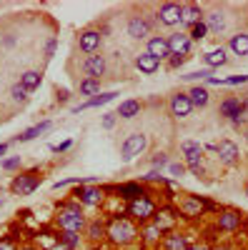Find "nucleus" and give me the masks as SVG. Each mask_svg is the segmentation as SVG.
<instances>
[{
	"instance_id": "nucleus-1",
	"label": "nucleus",
	"mask_w": 248,
	"mask_h": 250,
	"mask_svg": "<svg viewBox=\"0 0 248 250\" xmlns=\"http://www.w3.org/2000/svg\"><path fill=\"white\" fill-rule=\"evenodd\" d=\"M55 223L63 233H80L86 228V218H83V210L78 203H63L58 208Z\"/></svg>"
},
{
	"instance_id": "nucleus-2",
	"label": "nucleus",
	"mask_w": 248,
	"mask_h": 250,
	"mask_svg": "<svg viewBox=\"0 0 248 250\" xmlns=\"http://www.w3.org/2000/svg\"><path fill=\"white\" fill-rule=\"evenodd\" d=\"M106 235H108V240L115 243V245H131V243H135L138 230H135V225H133L128 218H115V220H111V225L106 228Z\"/></svg>"
},
{
	"instance_id": "nucleus-3",
	"label": "nucleus",
	"mask_w": 248,
	"mask_h": 250,
	"mask_svg": "<svg viewBox=\"0 0 248 250\" xmlns=\"http://www.w3.org/2000/svg\"><path fill=\"white\" fill-rule=\"evenodd\" d=\"M203 145L201 143H196V140H183L180 143V153L185 155V168H188L196 178H201L203 175Z\"/></svg>"
},
{
	"instance_id": "nucleus-4",
	"label": "nucleus",
	"mask_w": 248,
	"mask_h": 250,
	"mask_svg": "<svg viewBox=\"0 0 248 250\" xmlns=\"http://www.w3.org/2000/svg\"><path fill=\"white\" fill-rule=\"evenodd\" d=\"M40 180H43V178L38 175V170H30V173H18V175L13 178V183H10V190H13L15 195H30V193H35V190H38Z\"/></svg>"
},
{
	"instance_id": "nucleus-5",
	"label": "nucleus",
	"mask_w": 248,
	"mask_h": 250,
	"mask_svg": "<svg viewBox=\"0 0 248 250\" xmlns=\"http://www.w3.org/2000/svg\"><path fill=\"white\" fill-rule=\"evenodd\" d=\"M103 193H118L123 200H128V203L140 200V198H148L146 188H143L140 183H120V185H108Z\"/></svg>"
},
{
	"instance_id": "nucleus-6",
	"label": "nucleus",
	"mask_w": 248,
	"mask_h": 250,
	"mask_svg": "<svg viewBox=\"0 0 248 250\" xmlns=\"http://www.w3.org/2000/svg\"><path fill=\"white\" fill-rule=\"evenodd\" d=\"M146 145H148V138L143 135V133H133L126 138V143H123V148H120V158L131 163L135 155H140L143 150H146Z\"/></svg>"
},
{
	"instance_id": "nucleus-7",
	"label": "nucleus",
	"mask_w": 248,
	"mask_h": 250,
	"mask_svg": "<svg viewBox=\"0 0 248 250\" xmlns=\"http://www.w3.org/2000/svg\"><path fill=\"white\" fill-rule=\"evenodd\" d=\"M128 213L135 218V220H140V223H148V220H153L156 218V203L151 200V198H140V200H133V203H128Z\"/></svg>"
},
{
	"instance_id": "nucleus-8",
	"label": "nucleus",
	"mask_w": 248,
	"mask_h": 250,
	"mask_svg": "<svg viewBox=\"0 0 248 250\" xmlns=\"http://www.w3.org/2000/svg\"><path fill=\"white\" fill-rule=\"evenodd\" d=\"M213 203L211 200H203V198H198V195H185L183 198V203H180V213L183 215H188V218H193V215H203V210H213Z\"/></svg>"
},
{
	"instance_id": "nucleus-9",
	"label": "nucleus",
	"mask_w": 248,
	"mask_h": 250,
	"mask_svg": "<svg viewBox=\"0 0 248 250\" xmlns=\"http://www.w3.org/2000/svg\"><path fill=\"white\" fill-rule=\"evenodd\" d=\"M75 200L80 205H100L103 203V188H93V185H78L75 190H73Z\"/></svg>"
},
{
	"instance_id": "nucleus-10",
	"label": "nucleus",
	"mask_w": 248,
	"mask_h": 250,
	"mask_svg": "<svg viewBox=\"0 0 248 250\" xmlns=\"http://www.w3.org/2000/svg\"><path fill=\"white\" fill-rule=\"evenodd\" d=\"M216 225H218V230H223V233H236L238 228L243 225V213H241V210H233V208H228V210H221Z\"/></svg>"
},
{
	"instance_id": "nucleus-11",
	"label": "nucleus",
	"mask_w": 248,
	"mask_h": 250,
	"mask_svg": "<svg viewBox=\"0 0 248 250\" xmlns=\"http://www.w3.org/2000/svg\"><path fill=\"white\" fill-rule=\"evenodd\" d=\"M106 68L108 62L103 55H88L86 60H83V73H86V78H93V80H100L103 75H106Z\"/></svg>"
},
{
	"instance_id": "nucleus-12",
	"label": "nucleus",
	"mask_w": 248,
	"mask_h": 250,
	"mask_svg": "<svg viewBox=\"0 0 248 250\" xmlns=\"http://www.w3.org/2000/svg\"><path fill=\"white\" fill-rule=\"evenodd\" d=\"M168 40V48H171V55H183V58H188L191 48H193V40L188 38V33H173L171 38H165Z\"/></svg>"
},
{
	"instance_id": "nucleus-13",
	"label": "nucleus",
	"mask_w": 248,
	"mask_h": 250,
	"mask_svg": "<svg viewBox=\"0 0 248 250\" xmlns=\"http://www.w3.org/2000/svg\"><path fill=\"white\" fill-rule=\"evenodd\" d=\"M216 153H218V158H221V163H225V165H238V160H241V153H238V145L233 143V140H221L218 145H216Z\"/></svg>"
},
{
	"instance_id": "nucleus-14",
	"label": "nucleus",
	"mask_w": 248,
	"mask_h": 250,
	"mask_svg": "<svg viewBox=\"0 0 248 250\" xmlns=\"http://www.w3.org/2000/svg\"><path fill=\"white\" fill-rule=\"evenodd\" d=\"M180 10H183V5H178V3H163L156 13L158 23L160 25H178L180 23Z\"/></svg>"
},
{
	"instance_id": "nucleus-15",
	"label": "nucleus",
	"mask_w": 248,
	"mask_h": 250,
	"mask_svg": "<svg viewBox=\"0 0 248 250\" xmlns=\"http://www.w3.org/2000/svg\"><path fill=\"white\" fill-rule=\"evenodd\" d=\"M128 35L135 38V40H143V38H148L151 35V23H148V18H143V15H133L128 20Z\"/></svg>"
},
{
	"instance_id": "nucleus-16",
	"label": "nucleus",
	"mask_w": 248,
	"mask_h": 250,
	"mask_svg": "<svg viewBox=\"0 0 248 250\" xmlns=\"http://www.w3.org/2000/svg\"><path fill=\"white\" fill-rule=\"evenodd\" d=\"M100 33L98 30H83L80 33V38H78V45H80V50L83 53H88V55H93L98 48H100Z\"/></svg>"
},
{
	"instance_id": "nucleus-17",
	"label": "nucleus",
	"mask_w": 248,
	"mask_h": 250,
	"mask_svg": "<svg viewBox=\"0 0 248 250\" xmlns=\"http://www.w3.org/2000/svg\"><path fill=\"white\" fill-rule=\"evenodd\" d=\"M191 110H193V105H191V100H188L185 93H176L171 98V113H173V118H188Z\"/></svg>"
},
{
	"instance_id": "nucleus-18",
	"label": "nucleus",
	"mask_w": 248,
	"mask_h": 250,
	"mask_svg": "<svg viewBox=\"0 0 248 250\" xmlns=\"http://www.w3.org/2000/svg\"><path fill=\"white\" fill-rule=\"evenodd\" d=\"M146 53H151L156 60H168L171 58V48H168V40H165V38H151L148 40V50Z\"/></svg>"
},
{
	"instance_id": "nucleus-19",
	"label": "nucleus",
	"mask_w": 248,
	"mask_h": 250,
	"mask_svg": "<svg viewBox=\"0 0 248 250\" xmlns=\"http://www.w3.org/2000/svg\"><path fill=\"white\" fill-rule=\"evenodd\" d=\"M203 20V10L198 8V5H183V10H180V25L183 28H193L196 23H201Z\"/></svg>"
},
{
	"instance_id": "nucleus-20",
	"label": "nucleus",
	"mask_w": 248,
	"mask_h": 250,
	"mask_svg": "<svg viewBox=\"0 0 248 250\" xmlns=\"http://www.w3.org/2000/svg\"><path fill=\"white\" fill-rule=\"evenodd\" d=\"M191 240L185 233H168L163 240V250H188Z\"/></svg>"
},
{
	"instance_id": "nucleus-21",
	"label": "nucleus",
	"mask_w": 248,
	"mask_h": 250,
	"mask_svg": "<svg viewBox=\"0 0 248 250\" xmlns=\"http://www.w3.org/2000/svg\"><path fill=\"white\" fill-rule=\"evenodd\" d=\"M218 115L221 118H228V120H236L238 115H243L241 113V100L238 98H225L221 105H218Z\"/></svg>"
},
{
	"instance_id": "nucleus-22",
	"label": "nucleus",
	"mask_w": 248,
	"mask_h": 250,
	"mask_svg": "<svg viewBox=\"0 0 248 250\" xmlns=\"http://www.w3.org/2000/svg\"><path fill=\"white\" fill-rule=\"evenodd\" d=\"M135 68H138L140 73H146V75H153V73L160 68V60H156L151 53H140V55L135 58Z\"/></svg>"
},
{
	"instance_id": "nucleus-23",
	"label": "nucleus",
	"mask_w": 248,
	"mask_h": 250,
	"mask_svg": "<svg viewBox=\"0 0 248 250\" xmlns=\"http://www.w3.org/2000/svg\"><path fill=\"white\" fill-rule=\"evenodd\" d=\"M118 98V93L115 90H111V93H100V95H93L90 100H86L83 105H78L73 113H80V110H88V108H98V105H106V103H113Z\"/></svg>"
},
{
	"instance_id": "nucleus-24",
	"label": "nucleus",
	"mask_w": 248,
	"mask_h": 250,
	"mask_svg": "<svg viewBox=\"0 0 248 250\" xmlns=\"http://www.w3.org/2000/svg\"><path fill=\"white\" fill-rule=\"evenodd\" d=\"M185 95H188V100H191V105H193V108H205V105H208V100H211L208 88H203V85L191 88V93H185Z\"/></svg>"
},
{
	"instance_id": "nucleus-25",
	"label": "nucleus",
	"mask_w": 248,
	"mask_h": 250,
	"mask_svg": "<svg viewBox=\"0 0 248 250\" xmlns=\"http://www.w3.org/2000/svg\"><path fill=\"white\" fill-rule=\"evenodd\" d=\"M203 23H205V28H208V33H221L225 28V18H223L221 10H213L208 15H203Z\"/></svg>"
},
{
	"instance_id": "nucleus-26",
	"label": "nucleus",
	"mask_w": 248,
	"mask_h": 250,
	"mask_svg": "<svg viewBox=\"0 0 248 250\" xmlns=\"http://www.w3.org/2000/svg\"><path fill=\"white\" fill-rule=\"evenodd\" d=\"M20 85H23L28 93H33V90H38L40 88V83H43V75H40L38 70H28V73H23L20 75Z\"/></svg>"
},
{
	"instance_id": "nucleus-27",
	"label": "nucleus",
	"mask_w": 248,
	"mask_h": 250,
	"mask_svg": "<svg viewBox=\"0 0 248 250\" xmlns=\"http://www.w3.org/2000/svg\"><path fill=\"white\" fill-rule=\"evenodd\" d=\"M140 100H123L120 105H118V110H115V115H120V118H135V115H140Z\"/></svg>"
},
{
	"instance_id": "nucleus-28",
	"label": "nucleus",
	"mask_w": 248,
	"mask_h": 250,
	"mask_svg": "<svg viewBox=\"0 0 248 250\" xmlns=\"http://www.w3.org/2000/svg\"><path fill=\"white\" fill-rule=\"evenodd\" d=\"M203 62L208 68H218V65H225V62H228V55H225L223 48H216V50H208L203 55Z\"/></svg>"
},
{
	"instance_id": "nucleus-29",
	"label": "nucleus",
	"mask_w": 248,
	"mask_h": 250,
	"mask_svg": "<svg viewBox=\"0 0 248 250\" xmlns=\"http://www.w3.org/2000/svg\"><path fill=\"white\" fill-rule=\"evenodd\" d=\"M50 128V120H43V123H38V125H33V128H28V130H23L15 140L18 143H28V140H33V138H38L40 133H45Z\"/></svg>"
},
{
	"instance_id": "nucleus-30",
	"label": "nucleus",
	"mask_w": 248,
	"mask_h": 250,
	"mask_svg": "<svg viewBox=\"0 0 248 250\" xmlns=\"http://www.w3.org/2000/svg\"><path fill=\"white\" fill-rule=\"evenodd\" d=\"M231 53L233 55H248V33H238L231 38V43H228Z\"/></svg>"
},
{
	"instance_id": "nucleus-31",
	"label": "nucleus",
	"mask_w": 248,
	"mask_h": 250,
	"mask_svg": "<svg viewBox=\"0 0 248 250\" xmlns=\"http://www.w3.org/2000/svg\"><path fill=\"white\" fill-rule=\"evenodd\" d=\"M78 93H80V95H98V93H100V80L83 78V80L78 83Z\"/></svg>"
},
{
	"instance_id": "nucleus-32",
	"label": "nucleus",
	"mask_w": 248,
	"mask_h": 250,
	"mask_svg": "<svg viewBox=\"0 0 248 250\" xmlns=\"http://www.w3.org/2000/svg\"><path fill=\"white\" fill-rule=\"evenodd\" d=\"M88 238L90 240H103V238H106V225H103L100 220L88 223Z\"/></svg>"
},
{
	"instance_id": "nucleus-33",
	"label": "nucleus",
	"mask_w": 248,
	"mask_h": 250,
	"mask_svg": "<svg viewBox=\"0 0 248 250\" xmlns=\"http://www.w3.org/2000/svg\"><path fill=\"white\" fill-rule=\"evenodd\" d=\"M60 245H66L68 250H78L80 248V233H63L60 235Z\"/></svg>"
},
{
	"instance_id": "nucleus-34",
	"label": "nucleus",
	"mask_w": 248,
	"mask_h": 250,
	"mask_svg": "<svg viewBox=\"0 0 248 250\" xmlns=\"http://www.w3.org/2000/svg\"><path fill=\"white\" fill-rule=\"evenodd\" d=\"M28 95H30V93H28L23 85H20V83H15V85L10 88V98H13L15 103H25V100H28Z\"/></svg>"
},
{
	"instance_id": "nucleus-35",
	"label": "nucleus",
	"mask_w": 248,
	"mask_h": 250,
	"mask_svg": "<svg viewBox=\"0 0 248 250\" xmlns=\"http://www.w3.org/2000/svg\"><path fill=\"white\" fill-rule=\"evenodd\" d=\"M205 35H208V28H205L203 20H201V23H196V25L191 28V33H188V38H191V40H203Z\"/></svg>"
},
{
	"instance_id": "nucleus-36",
	"label": "nucleus",
	"mask_w": 248,
	"mask_h": 250,
	"mask_svg": "<svg viewBox=\"0 0 248 250\" xmlns=\"http://www.w3.org/2000/svg\"><path fill=\"white\" fill-rule=\"evenodd\" d=\"M208 78H211V70H196V73L183 75V80H208Z\"/></svg>"
},
{
	"instance_id": "nucleus-37",
	"label": "nucleus",
	"mask_w": 248,
	"mask_h": 250,
	"mask_svg": "<svg viewBox=\"0 0 248 250\" xmlns=\"http://www.w3.org/2000/svg\"><path fill=\"white\" fill-rule=\"evenodd\" d=\"M20 155H15V158H8V160H3V170H15V168H20Z\"/></svg>"
},
{
	"instance_id": "nucleus-38",
	"label": "nucleus",
	"mask_w": 248,
	"mask_h": 250,
	"mask_svg": "<svg viewBox=\"0 0 248 250\" xmlns=\"http://www.w3.org/2000/svg\"><path fill=\"white\" fill-rule=\"evenodd\" d=\"M168 170H171L173 178H183V175H185V165H180V163H171V165H168Z\"/></svg>"
},
{
	"instance_id": "nucleus-39",
	"label": "nucleus",
	"mask_w": 248,
	"mask_h": 250,
	"mask_svg": "<svg viewBox=\"0 0 248 250\" xmlns=\"http://www.w3.org/2000/svg\"><path fill=\"white\" fill-rule=\"evenodd\" d=\"M163 165H168V155H165V153H156V158H153V168H163Z\"/></svg>"
},
{
	"instance_id": "nucleus-40",
	"label": "nucleus",
	"mask_w": 248,
	"mask_h": 250,
	"mask_svg": "<svg viewBox=\"0 0 248 250\" xmlns=\"http://www.w3.org/2000/svg\"><path fill=\"white\" fill-rule=\"evenodd\" d=\"M70 145H73V140H63L60 145H50V150H53V153H66Z\"/></svg>"
},
{
	"instance_id": "nucleus-41",
	"label": "nucleus",
	"mask_w": 248,
	"mask_h": 250,
	"mask_svg": "<svg viewBox=\"0 0 248 250\" xmlns=\"http://www.w3.org/2000/svg\"><path fill=\"white\" fill-rule=\"evenodd\" d=\"M185 60H188V58H183V55H171V58H168V65H171V68H180Z\"/></svg>"
},
{
	"instance_id": "nucleus-42",
	"label": "nucleus",
	"mask_w": 248,
	"mask_h": 250,
	"mask_svg": "<svg viewBox=\"0 0 248 250\" xmlns=\"http://www.w3.org/2000/svg\"><path fill=\"white\" fill-rule=\"evenodd\" d=\"M115 113H106V115H103V128H113V125H115Z\"/></svg>"
},
{
	"instance_id": "nucleus-43",
	"label": "nucleus",
	"mask_w": 248,
	"mask_h": 250,
	"mask_svg": "<svg viewBox=\"0 0 248 250\" xmlns=\"http://www.w3.org/2000/svg\"><path fill=\"white\" fill-rule=\"evenodd\" d=\"M223 83H228V85H241V83H248V75H233V78L223 80Z\"/></svg>"
},
{
	"instance_id": "nucleus-44",
	"label": "nucleus",
	"mask_w": 248,
	"mask_h": 250,
	"mask_svg": "<svg viewBox=\"0 0 248 250\" xmlns=\"http://www.w3.org/2000/svg\"><path fill=\"white\" fill-rule=\"evenodd\" d=\"M0 250H15L13 240L10 238H0Z\"/></svg>"
},
{
	"instance_id": "nucleus-45",
	"label": "nucleus",
	"mask_w": 248,
	"mask_h": 250,
	"mask_svg": "<svg viewBox=\"0 0 248 250\" xmlns=\"http://www.w3.org/2000/svg\"><path fill=\"white\" fill-rule=\"evenodd\" d=\"M53 53H55V38H50V40H48V45H45V55L50 58Z\"/></svg>"
},
{
	"instance_id": "nucleus-46",
	"label": "nucleus",
	"mask_w": 248,
	"mask_h": 250,
	"mask_svg": "<svg viewBox=\"0 0 248 250\" xmlns=\"http://www.w3.org/2000/svg\"><path fill=\"white\" fill-rule=\"evenodd\" d=\"M188 250H211L208 245H205V243H196V245H191Z\"/></svg>"
},
{
	"instance_id": "nucleus-47",
	"label": "nucleus",
	"mask_w": 248,
	"mask_h": 250,
	"mask_svg": "<svg viewBox=\"0 0 248 250\" xmlns=\"http://www.w3.org/2000/svg\"><path fill=\"white\" fill-rule=\"evenodd\" d=\"M241 113L248 115V98H241Z\"/></svg>"
},
{
	"instance_id": "nucleus-48",
	"label": "nucleus",
	"mask_w": 248,
	"mask_h": 250,
	"mask_svg": "<svg viewBox=\"0 0 248 250\" xmlns=\"http://www.w3.org/2000/svg\"><path fill=\"white\" fill-rule=\"evenodd\" d=\"M58 98H60V100H63V103H66V100L70 98V93H68V90H60V93H58Z\"/></svg>"
},
{
	"instance_id": "nucleus-49",
	"label": "nucleus",
	"mask_w": 248,
	"mask_h": 250,
	"mask_svg": "<svg viewBox=\"0 0 248 250\" xmlns=\"http://www.w3.org/2000/svg\"><path fill=\"white\" fill-rule=\"evenodd\" d=\"M8 153V143H0V155H5Z\"/></svg>"
},
{
	"instance_id": "nucleus-50",
	"label": "nucleus",
	"mask_w": 248,
	"mask_h": 250,
	"mask_svg": "<svg viewBox=\"0 0 248 250\" xmlns=\"http://www.w3.org/2000/svg\"><path fill=\"white\" fill-rule=\"evenodd\" d=\"M20 250H38V248H33V245H25V248H20Z\"/></svg>"
},
{
	"instance_id": "nucleus-51",
	"label": "nucleus",
	"mask_w": 248,
	"mask_h": 250,
	"mask_svg": "<svg viewBox=\"0 0 248 250\" xmlns=\"http://www.w3.org/2000/svg\"><path fill=\"white\" fill-rule=\"evenodd\" d=\"M243 225H246V233H248V215L243 218Z\"/></svg>"
},
{
	"instance_id": "nucleus-52",
	"label": "nucleus",
	"mask_w": 248,
	"mask_h": 250,
	"mask_svg": "<svg viewBox=\"0 0 248 250\" xmlns=\"http://www.w3.org/2000/svg\"><path fill=\"white\" fill-rule=\"evenodd\" d=\"M3 203H5V200H3V198H0V208H3Z\"/></svg>"
},
{
	"instance_id": "nucleus-53",
	"label": "nucleus",
	"mask_w": 248,
	"mask_h": 250,
	"mask_svg": "<svg viewBox=\"0 0 248 250\" xmlns=\"http://www.w3.org/2000/svg\"><path fill=\"white\" fill-rule=\"evenodd\" d=\"M216 250H228V248H216Z\"/></svg>"
},
{
	"instance_id": "nucleus-54",
	"label": "nucleus",
	"mask_w": 248,
	"mask_h": 250,
	"mask_svg": "<svg viewBox=\"0 0 248 250\" xmlns=\"http://www.w3.org/2000/svg\"><path fill=\"white\" fill-rule=\"evenodd\" d=\"M246 195H248V183H246Z\"/></svg>"
},
{
	"instance_id": "nucleus-55",
	"label": "nucleus",
	"mask_w": 248,
	"mask_h": 250,
	"mask_svg": "<svg viewBox=\"0 0 248 250\" xmlns=\"http://www.w3.org/2000/svg\"><path fill=\"white\" fill-rule=\"evenodd\" d=\"M246 140H248V128H246Z\"/></svg>"
},
{
	"instance_id": "nucleus-56",
	"label": "nucleus",
	"mask_w": 248,
	"mask_h": 250,
	"mask_svg": "<svg viewBox=\"0 0 248 250\" xmlns=\"http://www.w3.org/2000/svg\"><path fill=\"white\" fill-rule=\"evenodd\" d=\"M63 250H68V248H66V245H63Z\"/></svg>"
},
{
	"instance_id": "nucleus-57",
	"label": "nucleus",
	"mask_w": 248,
	"mask_h": 250,
	"mask_svg": "<svg viewBox=\"0 0 248 250\" xmlns=\"http://www.w3.org/2000/svg\"><path fill=\"white\" fill-rule=\"evenodd\" d=\"M246 95H248V93H246Z\"/></svg>"
}]
</instances>
